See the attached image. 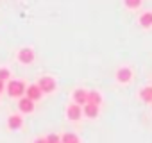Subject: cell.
Here are the masks:
<instances>
[{"instance_id":"obj_1","label":"cell","mask_w":152,"mask_h":143,"mask_svg":"<svg viewBox=\"0 0 152 143\" xmlns=\"http://www.w3.org/2000/svg\"><path fill=\"white\" fill-rule=\"evenodd\" d=\"M25 90H27V86L23 81H7V84H6V91L11 98L25 97Z\"/></svg>"},{"instance_id":"obj_2","label":"cell","mask_w":152,"mask_h":143,"mask_svg":"<svg viewBox=\"0 0 152 143\" xmlns=\"http://www.w3.org/2000/svg\"><path fill=\"white\" fill-rule=\"evenodd\" d=\"M38 86H39V90L43 91V93H54L56 91V88H57V82H56V79L54 77H50V75H43L38 82H36Z\"/></svg>"},{"instance_id":"obj_3","label":"cell","mask_w":152,"mask_h":143,"mask_svg":"<svg viewBox=\"0 0 152 143\" xmlns=\"http://www.w3.org/2000/svg\"><path fill=\"white\" fill-rule=\"evenodd\" d=\"M115 77H116V81H118L120 84H129V82L132 81V70H131L129 66H122V68L116 70Z\"/></svg>"},{"instance_id":"obj_4","label":"cell","mask_w":152,"mask_h":143,"mask_svg":"<svg viewBox=\"0 0 152 143\" xmlns=\"http://www.w3.org/2000/svg\"><path fill=\"white\" fill-rule=\"evenodd\" d=\"M34 57H36V54H34V50H32L31 47H23V48L18 50V61H20L22 64H31V63H34Z\"/></svg>"},{"instance_id":"obj_5","label":"cell","mask_w":152,"mask_h":143,"mask_svg":"<svg viewBox=\"0 0 152 143\" xmlns=\"http://www.w3.org/2000/svg\"><path fill=\"white\" fill-rule=\"evenodd\" d=\"M81 116H83V106H79V104H68V107H66V118L68 120H73V122H77V120H81Z\"/></svg>"},{"instance_id":"obj_6","label":"cell","mask_w":152,"mask_h":143,"mask_svg":"<svg viewBox=\"0 0 152 143\" xmlns=\"http://www.w3.org/2000/svg\"><path fill=\"white\" fill-rule=\"evenodd\" d=\"M34 100H31L29 97H22V98H18V109L22 111V113H25V115H29V113H32L34 111Z\"/></svg>"},{"instance_id":"obj_7","label":"cell","mask_w":152,"mask_h":143,"mask_svg":"<svg viewBox=\"0 0 152 143\" xmlns=\"http://www.w3.org/2000/svg\"><path fill=\"white\" fill-rule=\"evenodd\" d=\"M25 97H29L31 100H39L41 97H43V91L39 90V86L38 84H29L27 86V90H25Z\"/></svg>"},{"instance_id":"obj_8","label":"cell","mask_w":152,"mask_h":143,"mask_svg":"<svg viewBox=\"0 0 152 143\" xmlns=\"http://www.w3.org/2000/svg\"><path fill=\"white\" fill-rule=\"evenodd\" d=\"M99 113H100V106H97V104H84L83 106V115L86 116V118H97L99 116Z\"/></svg>"},{"instance_id":"obj_9","label":"cell","mask_w":152,"mask_h":143,"mask_svg":"<svg viewBox=\"0 0 152 143\" xmlns=\"http://www.w3.org/2000/svg\"><path fill=\"white\" fill-rule=\"evenodd\" d=\"M7 127H9L11 131L22 129V127H23V118H22L20 115H11V116L7 118Z\"/></svg>"},{"instance_id":"obj_10","label":"cell","mask_w":152,"mask_h":143,"mask_svg":"<svg viewBox=\"0 0 152 143\" xmlns=\"http://www.w3.org/2000/svg\"><path fill=\"white\" fill-rule=\"evenodd\" d=\"M86 98H88V91L84 88H77L73 91V102L79 104V106H84L86 104Z\"/></svg>"},{"instance_id":"obj_11","label":"cell","mask_w":152,"mask_h":143,"mask_svg":"<svg viewBox=\"0 0 152 143\" xmlns=\"http://www.w3.org/2000/svg\"><path fill=\"white\" fill-rule=\"evenodd\" d=\"M138 22H140V25L143 29H150L152 27V11H145L143 15H140Z\"/></svg>"},{"instance_id":"obj_12","label":"cell","mask_w":152,"mask_h":143,"mask_svg":"<svg viewBox=\"0 0 152 143\" xmlns=\"http://www.w3.org/2000/svg\"><path fill=\"white\" fill-rule=\"evenodd\" d=\"M86 104H97V106H100V104H102V95H100L99 91H95V90L88 91V98H86Z\"/></svg>"},{"instance_id":"obj_13","label":"cell","mask_w":152,"mask_h":143,"mask_svg":"<svg viewBox=\"0 0 152 143\" xmlns=\"http://www.w3.org/2000/svg\"><path fill=\"white\" fill-rule=\"evenodd\" d=\"M61 143H81V139L75 132H64L61 136Z\"/></svg>"},{"instance_id":"obj_14","label":"cell","mask_w":152,"mask_h":143,"mask_svg":"<svg viewBox=\"0 0 152 143\" xmlns=\"http://www.w3.org/2000/svg\"><path fill=\"white\" fill-rule=\"evenodd\" d=\"M140 98H141L143 102L150 104V102H152V86H145V88L140 91Z\"/></svg>"},{"instance_id":"obj_15","label":"cell","mask_w":152,"mask_h":143,"mask_svg":"<svg viewBox=\"0 0 152 143\" xmlns=\"http://www.w3.org/2000/svg\"><path fill=\"white\" fill-rule=\"evenodd\" d=\"M0 81H11V72H9V68H6V66H0Z\"/></svg>"},{"instance_id":"obj_16","label":"cell","mask_w":152,"mask_h":143,"mask_svg":"<svg viewBox=\"0 0 152 143\" xmlns=\"http://www.w3.org/2000/svg\"><path fill=\"white\" fill-rule=\"evenodd\" d=\"M124 4L127 9H138L141 6V0H124Z\"/></svg>"},{"instance_id":"obj_17","label":"cell","mask_w":152,"mask_h":143,"mask_svg":"<svg viewBox=\"0 0 152 143\" xmlns=\"http://www.w3.org/2000/svg\"><path fill=\"white\" fill-rule=\"evenodd\" d=\"M45 138H47V143H61V136L56 134V132H52V134H48Z\"/></svg>"},{"instance_id":"obj_18","label":"cell","mask_w":152,"mask_h":143,"mask_svg":"<svg viewBox=\"0 0 152 143\" xmlns=\"http://www.w3.org/2000/svg\"><path fill=\"white\" fill-rule=\"evenodd\" d=\"M34 143H47V138H43V136H41V138H36Z\"/></svg>"},{"instance_id":"obj_19","label":"cell","mask_w":152,"mask_h":143,"mask_svg":"<svg viewBox=\"0 0 152 143\" xmlns=\"http://www.w3.org/2000/svg\"><path fill=\"white\" fill-rule=\"evenodd\" d=\"M4 91H6V82L0 81V93H4Z\"/></svg>"}]
</instances>
